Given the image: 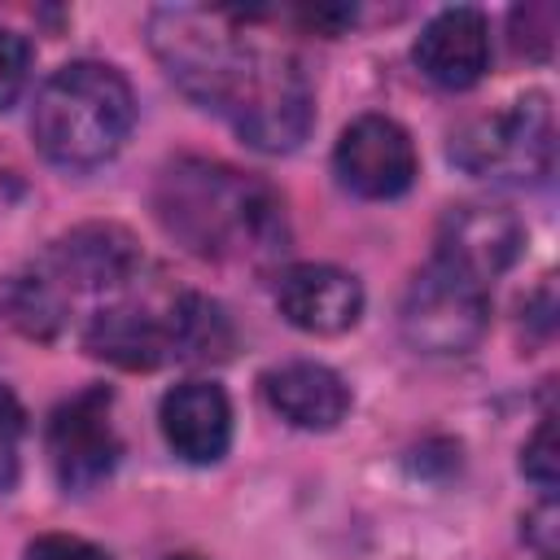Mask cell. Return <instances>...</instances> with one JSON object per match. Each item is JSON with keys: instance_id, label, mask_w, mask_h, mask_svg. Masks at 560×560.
I'll return each instance as SVG.
<instances>
[{"instance_id": "cell-10", "label": "cell", "mask_w": 560, "mask_h": 560, "mask_svg": "<svg viewBox=\"0 0 560 560\" xmlns=\"http://www.w3.org/2000/svg\"><path fill=\"white\" fill-rule=\"evenodd\" d=\"M39 271H48L70 293L122 289L140 271V245L118 223H79L48 245Z\"/></svg>"}, {"instance_id": "cell-13", "label": "cell", "mask_w": 560, "mask_h": 560, "mask_svg": "<svg viewBox=\"0 0 560 560\" xmlns=\"http://www.w3.org/2000/svg\"><path fill=\"white\" fill-rule=\"evenodd\" d=\"M158 424L184 464H219L232 446V402L214 381H184L166 389Z\"/></svg>"}, {"instance_id": "cell-23", "label": "cell", "mask_w": 560, "mask_h": 560, "mask_svg": "<svg viewBox=\"0 0 560 560\" xmlns=\"http://www.w3.org/2000/svg\"><path fill=\"white\" fill-rule=\"evenodd\" d=\"M525 538L538 547V556L542 560H551L556 556V499L547 494L529 516H525Z\"/></svg>"}, {"instance_id": "cell-4", "label": "cell", "mask_w": 560, "mask_h": 560, "mask_svg": "<svg viewBox=\"0 0 560 560\" xmlns=\"http://www.w3.org/2000/svg\"><path fill=\"white\" fill-rule=\"evenodd\" d=\"M451 162L477 179L538 184L556 162V118L542 92L512 101L499 114L472 118L451 136Z\"/></svg>"}, {"instance_id": "cell-9", "label": "cell", "mask_w": 560, "mask_h": 560, "mask_svg": "<svg viewBox=\"0 0 560 560\" xmlns=\"http://www.w3.org/2000/svg\"><path fill=\"white\" fill-rule=\"evenodd\" d=\"M521 245H525V223L508 206L459 201L438 223V262L464 271L477 284L503 276L521 258Z\"/></svg>"}, {"instance_id": "cell-7", "label": "cell", "mask_w": 560, "mask_h": 560, "mask_svg": "<svg viewBox=\"0 0 560 560\" xmlns=\"http://www.w3.org/2000/svg\"><path fill=\"white\" fill-rule=\"evenodd\" d=\"M109 407H114V394L105 385H92V389H79L74 398H66L52 416H48V459H52V472L66 490H92L101 486L122 446H118V433H114V420H109Z\"/></svg>"}, {"instance_id": "cell-15", "label": "cell", "mask_w": 560, "mask_h": 560, "mask_svg": "<svg viewBox=\"0 0 560 560\" xmlns=\"http://www.w3.org/2000/svg\"><path fill=\"white\" fill-rule=\"evenodd\" d=\"M83 350L122 372H153L171 359V328H166V315H153L149 306L114 302L88 319Z\"/></svg>"}, {"instance_id": "cell-2", "label": "cell", "mask_w": 560, "mask_h": 560, "mask_svg": "<svg viewBox=\"0 0 560 560\" xmlns=\"http://www.w3.org/2000/svg\"><path fill=\"white\" fill-rule=\"evenodd\" d=\"M136 122V92L105 61H70L44 79L31 105L35 149L70 171L109 162Z\"/></svg>"}, {"instance_id": "cell-6", "label": "cell", "mask_w": 560, "mask_h": 560, "mask_svg": "<svg viewBox=\"0 0 560 560\" xmlns=\"http://www.w3.org/2000/svg\"><path fill=\"white\" fill-rule=\"evenodd\" d=\"M236 136L258 153H289L306 140L315 122V92L298 57L289 52H254L241 92L223 114Z\"/></svg>"}, {"instance_id": "cell-5", "label": "cell", "mask_w": 560, "mask_h": 560, "mask_svg": "<svg viewBox=\"0 0 560 560\" xmlns=\"http://www.w3.org/2000/svg\"><path fill=\"white\" fill-rule=\"evenodd\" d=\"M398 328L416 354L429 359L468 354L490 328V293L486 284L433 258L424 271L411 276L398 306Z\"/></svg>"}, {"instance_id": "cell-11", "label": "cell", "mask_w": 560, "mask_h": 560, "mask_svg": "<svg viewBox=\"0 0 560 560\" xmlns=\"http://www.w3.org/2000/svg\"><path fill=\"white\" fill-rule=\"evenodd\" d=\"M276 306L293 328L311 337H337L359 324L363 284L332 262H293L276 280Z\"/></svg>"}, {"instance_id": "cell-21", "label": "cell", "mask_w": 560, "mask_h": 560, "mask_svg": "<svg viewBox=\"0 0 560 560\" xmlns=\"http://www.w3.org/2000/svg\"><path fill=\"white\" fill-rule=\"evenodd\" d=\"M22 560H114V556L88 538H74V534H39Z\"/></svg>"}, {"instance_id": "cell-8", "label": "cell", "mask_w": 560, "mask_h": 560, "mask_svg": "<svg viewBox=\"0 0 560 560\" xmlns=\"http://www.w3.org/2000/svg\"><path fill=\"white\" fill-rule=\"evenodd\" d=\"M332 171L354 197L389 201L416 184L420 158H416V144L402 122H394L385 114H363L341 131V140L332 149Z\"/></svg>"}, {"instance_id": "cell-24", "label": "cell", "mask_w": 560, "mask_h": 560, "mask_svg": "<svg viewBox=\"0 0 560 560\" xmlns=\"http://www.w3.org/2000/svg\"><path fill=\"white\" fill-rule=\"evenodd\" d=\"M298 18H302V26H311V31L332 39V35H341V26L354 22V9H346V4H315V9H302Z\"/></svg>"}, {"instance_id": "cell-17", "label": "cell", "mask_w": 560, "mask_h": 560, "mask_svg": "<svg viewBox=\"0 0 560 560\" xmlns=\"http://www.w3.org/2000/svg\"><path fill=\"white\" fill-rule=\"evenodd\" d=\"M0 311L4 319L31 337V341H52L66 328V289L48 271H22L0 284Z\"/></svg>"}, {"instance_id": "cell-1", "label": "cell", "mask_w": 560, "mask_h": 560, "mask_svg": "<svg viewBox=\"0 0 560 560\" xmlns=\"http://www.w3.org/2000/svg\"><path fill=\"white\" fill-rule=\"evenodd\" d=\"M153 214L175 245L206 262H262L284 249L280 192L228 162H166L153 184Z\"/></svg>"}, {"instance_id": "cell-25", "label": "cell", "mask_w": 560, "mask_h": 560, "mask_svg": "<svg viewBox=\"0 0 560 560\" xmlns=\"http://www.w3.org/2000/svg\"><path fill=\"white\" fill-rule=\"evenodd\" d=\"M166 560H201V556H192V551H179V556H166Z\"/></svg>"}, {"instance_id": "cell-20", "label": "cell", "mask_w": 560, "mask_h": 560, "mask_svg": "<svg viewBox=\"0 0 560 560\" xmlns=\"http://www.w3.org/2000/svg\"><path fill=\"white\" fill-rule=\"evenodd\" d=\"M26 79H31V44L18 31L0 26V109H9L22 96Z\"/></svg>"}, {"instance_id": "cell-19", "label": "cell", "mask_w": 560, "mask_h": 560, "mask_svg": "<svg viewBox=\"0 0 560 560\" xmlns=\"http://www.w3.org/2000/svg\"><path fill=\"white\" fill-rule=\"evenodd\" d=\"M521 472L538 486V490H556V481H560V451H556V420L551 416H542V424L525 438V446H521Z\"/></svg>"}, {"instance_id": "cell-3", "label": "cell", "mask_w": 560, "mask_h": 560, "mask_svg": "<svg viewBox=\"0 0 560 560\" xmlns=\"http://www.w3.org/2000/svg\"><path fill=\"white\" fill-rule=\"evenodd\" d=\"M149 48L188 101L219 114H228L258 52L241 35L236 13L188 4H162L149 13Z\"/></svg>"}, {"instance_id": "cell-18", "label": "cell", "mask_w": 560, "mask_h": 560, "mask_svg": "<svg viewBox=\"0 0 560 560\" xmlns=\"http://www.w3.org/2000/svg\"><path fill=\"white\" fill-rule=\"evenodd\" d=\"M556 44V4H521L512 9V48L521 57L547 61Z\"/></svg>"}, {"instance_id": "cell-22", "label": "cell", "mask_w": 560, "mask_h": 560, "mask_svg": "<svg viewBox=\"0 0 560 560\" xmlns=\"http://www.w3.org/2000/svg\"><path fill=\"white\" fill-rule=\"evenodd\" d=\"M22 429H26V411H22L18 394L9 385H0V486L13 472V442L22 438Z\"/></svg>"}, {"instance_id": "cell-12", "label": "cell", "mask_w": 560, "mask_h": 560, "mask_svg": "<svg viewBox=\"0 0 560 560\" xmlns=\"http://www.w3.org/2000/svg\"><path fill=\"white\" fill-rule=\"evenodd\" d=\"M420 74L446 92H464L472 83H481V74L490 70V22L481 9L472 4H455L442 9L424 22L416 48H411Z\"/></svg>"}, {"instance_id": "cell-14", "label": "cell", "mask_w": 560, "mask_h": 560, "mask_svg": "<svg viewBox=\"0 0 560 560\" xmlns=\"http://www.w3.org/2000/svg\"><path fill=\"white\" fill-rule=\"evenodd\" d=\"M262 398L284 424L306 433H328L350 411V385L328 363H315V359H289L280 368H267Z\"/></svg>"}, {"instance_id": "cell-16", "label": "cell", "mask_w": 560, "mask_h": 560, "mask_svg": "<svg viewBox=\"0 0 560 560\" xmlns=\"http://www.w3.org/2000/svg\"><path fill=\"white\" fill-rule=\"evenodd\" d=\"M166 328H171V359L219 363L236 346V328L228 311L206 293H179L166 311Z\"/></svg>"}]
</instances>
